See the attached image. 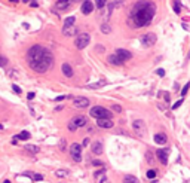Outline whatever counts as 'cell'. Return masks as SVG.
I'll list each match as a JSON object with an SVG mask.
<instances>
[{
	"label": "cell",
	"instance_id": "1",
	"mask_svg": "<svg viewBox=\"0 0 190 183\" xmlns=\"http://www.w3.org/2000/svg\"><path fill=\"white\" fill-rule=\"evenodd\" d=\"M154 14H156V5L153 2H150V0H138L131 9L128 23L134 28L146 27L152 23Z\"/></svg>",
	"mask_w": 190,
	"mask_h": 183
},
{
	"label": "cell",
	"instance_id": "2",
	"mask_svg": "<svg viewBox=\"0 0 190 183\" xmlns=\"http://www.w3.org/2000/svg\"><path fill=\"white\" fill-rule=\"evenodd\" d=\"M27 63L31 70L37 73H46L54 66V55L48 48L42 45H33L27 52Z\"/></svg>",
	"mask_w": 190,
	"mask_h": 183
},
{
	"label": "cell",
	"instance_id": "3",
	"mask_svg": "<svg viewBox=\"0 0 190 183\" xmlns=\"http://www.w3.org/2000/svg\"><path fill=\"white\" fill-rule=\"evenodd\" d=\"M91 116L95 118V119H103V118H107V119H112V112L106 107H101V106H95L91 109Z\"/></svg>",
	"mask_w": 190,
	"mask_h": 183
},
{
	"label": "cell",
	"instance_id": "4",
	"mask_svg": "<svg viewBox=\"0 0 190 183\" xmlns=\"http://www.w3.org/2000/svg\"><path fill=\"white\" fill-rule=\"evenodd\" d=\"M86 122H88V121H86L85 116H80V115H79V116H74V118L68 122V130H70V131H76L77 128L85 127Z\"/></svg>",
	"mask_w": 190,
	"mask_h": 183
},
{
	"label": "cell",
	"instance_id": "5",
	"mask_svg": "<svg viewBox=\"0 0 190 183\" xmlns=\"http://www.w3.org/2000/svg\"><path fill=\"white\" fill-rule=\"evenodd\" d=\"M89 42H91V36L88 33H82V34L77 36V39H76L74 43H76V48L77 49H83V48H86L89 45Z\"/></svg>",
	"mask_w": 190,
	"mask_h": 183
},
{
	"label": "cell",
	"instance_id": "6",
	"mask_svg": "<svg viewBox=\"0 0 190 183\" xmlns=\"http://www.w3.org/2000/svg\"><path fill=\"white\" fill-rule=\"evenodd\" d=\"M156 40H157V37H156L154 33H147V34H143V36H141V45H143L144 48L153 46V45L156 43Z\"/></svg>",
	"mask_w": 190,
	"mask_h": 183
},
{
	"label": "cell",
	"instance_id": "7",
	"mask_svg": "<svg viewBox=\"0 0 190 183\" xmlns=\"http://www.w3.org/2000/svg\"><path fill=\"white\" fill-rule=\"evenodd\" d=\"M132 128H134V131L137 133V136H140V137H144V136H146L147 128H146V124H144L141 119H135V121L132 122Z\"/></svg>",
	"mask_w": 190,
	"mask_h": 183
},
{
	"label": "cell",
	"instance_id": "8",
	"mask_svg": "<svg viewBox=\"0 0 190 183\" xmlns=\"http://www.w3.org/2000/svg\"><path fill=\"white\" fill-rule=\"evenodd\" d=\"M70 153H71V158H73L76 162H80V161H82V144L73 143L71 147H70Z\"/></svg>",
	"mask_w": 190,
	"mask_h": 183
},
{
	"label": "cell",
	"instance_id": "9",
	"mask_svg": "<svg viewBox=\"0 0 190 183\" xmlns=\"http://www.w3.org/2000/svg\"><path fill=\"white\" fill-rule=\"evenodd\" d=\"M73 106H74L76 109H85V107L89 106V100H88L86 97H76V98L73 100Z\"/></svg>",
	"mask_w": 190,
	"mask_h": 183
},
{
	"label": "cell",
	"instance_id": "10",
	"mask_svg": "<svg viewBox=\"0 0 190 183\" xmlns=\"http://www.w3.org/2000/svg\"><path fill=\"white\" fill-rule=\"evenodd\" d=\"M115 54H116V55H117V57H119V58L123 61V63L132 58V54H131L129 51H126V49H122V48H117Z\"/></svg>",
	"mask_w": 190,
	"mask_h": 183
},
{
	"label": "cell",
	"instance_id": "11",
	"mask_svg": "<svg viewBox=\"0 0 190 183\" xmlns=\"http://www.w3.org/2000/svg\"><path fill=\"white\" fill-rule=\"evenodd\" d=\"M156 156H157V159H159L163 165L168 164V150H166V149H159V150L156 152Z\"/></svg>",
	"mask_w": 190,
	"mask_h": 183
},
{
	"label": "cell",
	"instance_id": "12",
	"mask_svg": "<svg viewBox=\"0 0 190 183\" xmlns=\"http://www.w3.org/2000/svg\"><path fill=\"white\" fill-rule=\"evenodd\" d=\"M91 150H92L94 155H101V153H103V143H101L100 140L94 141L92 146H91Z\"/></svg>",
	"mask_w": 190,
	"mask_h": 183
},
{
	"label": "cell",
	"instance_id": "13",
	"mask_svg": "<svg viewBox=\"0 0 190 183\" xmlns=\"http://www.w3.org/2000/svg\"><path fill=\"white\" fill-rule=\"evenodd\" d=\"M92 11H94V3L91 2V0H85L83 5H82V12H83V15H89Z\"/></svg>",
	"mask_w": 190,
	"mask_h": 183
},
{
	"label": "cell",
	"instance_id": "14",
	"mask_svg": "<svg viewBox=\"0 0 190 183\" xmlns=\"http://www.w3.org/2000/svg\"><path fill=\"white\" fill-rule=\"evenodd\" d=\"M97 125L100 128H112L113 127V121L112 119H107V118H103V119H97Z\"/></svg>",
	"mask_w": 190,
	"mask_h": 183
},
{
	"label": "cell",
	"instance_id": "15",
	"mask_svg": "<svg viewBox=\"0 0 190 183\" xmlns=\"http://www.w3.org/2000/svg\"><path fill=\"white\" fill-rule=\"evenodd\" d=\"M94 177H95V180H97V183H104L106 182V168H103L100 171H95Z\"/></svg>",
	"mask_w": 190,
	"mask_h": 183
},
{
	"label": "cell",
	"instance_id": "16",
	"mask_svg": "<svg viewBox=\"0 0 190 183\" xmlns=\"http://www.w3.org/2000/svg\"><path fill=\"white\" fill-rule=\"evenodd\" d=\"M154 143H157V144H165L166 141H168V137H166V134H163V133H157V134H154Z\"/></svg>",
	"mask_w": 190,
	"mask_h": 183
},
{
	"label": "cell",
	"instance_id": "17",
	"mask_svg": "<svg viewBox=\"0 0 190 183\" xmlns=\"http://www.w3.org/2000/svg\"><path fill=\"white\" fill-rule=\"evenodd\" d=\"M107 61L110 63V64H113V66H120V64H123V61L116 55V54H113V55H109V58H107Z\"/></svg>",
	"mask_w": 190,
	"mask_h": 183
},
{
	"label": "cell",
	"instance_id": "18",
	"mask_svg": "<svg viewBox=\"0 0 190 183\" xmlns=\"http://www.w3.org/2000/svg\"><path fill=\"white\" fill-rule=\"evenodd\" d=\"M62 73H64L65 77H71L73 76V67L68 63H64L62 64Z\"/></svg>",
	"mask_w": 190,
	"mask_h": 183
},
{
	"label": "cell",
	"instance_id": "19",
	"mask_svg": "<svg viewBox=\"0 0 190 183\" xmlns=\"http://www.w3.org/2000/svg\"><path fill=\"white\" fill-rule=\"evenodd\" d=\"M62 34L64 36H74L76 34V27L71 26V27H64L62 28Z\"/></svg>",
	"mask_w": 190,
	"mask_h": 183
},
{
	"label": "cell",
	"instance_id": "20",
	"mask_svg": "<svg viewBox=\"0 0 190 183\" xmlns=\"http://www.w3.org/2000/svg\"><path fill=\"white\" fill-rule=\"evenodd\" d=\"M24 149L27 150V152H30L31 155H36V153H39V146H34V144H25L24 146Z\"/></svg>",
	"mask_w": 190,
	"mask_h": 183
},
{
	"label": "cell",
	"instance_id": "21",
	"mask_svg": "<svg viewBox=\"0 0 190 183\" xmlns=\"http://www.w3.org/2000/svg\"><path fill=\"white\" fill-rule=\"evenodd\" d=\"M71 3V0H59V2L57 3V8L58 9H67Z\"/></svg>",
	"mask_w": 190,
	"mask_h": 183
},
{
	"label": "cell",
	"instance_id": "22",
	"mask_svg": "<svg viewBox=\"0 0 190 183\" xmlns=\"http://www.w3.org/2000/svg\"><path fill=\"white\" fill-rule=\"evenodd\" d=\"M55 176L59 177V179L68 177V176H70V171H68V170H57V171H55Z\"/></svg>",
	"mask_w": 190,
	"mask_h": 183
},
{
	"label": "cell",
	"instance_id": "23",
	"mask_svg": "<svg viewBox=\"0 0 190 183\" xmlns=\"http://www.w3.org/2000/svg\"><path fill=\"white\" fill-rule=\"evenodd\" d=\"M74 21H76V17H68V18H65V21H64V27H71V26H74Z\"/></svg>",
	"mask_w": 190,
	"mask_h": 183
},
{
	"label": "cell",
	"instance_id": "24",
	"mask_svg": "<svg viewBox=\"0 0 190 183\" xmlns=\"http://www.w3.org/2000/svg\"><path fill=\"white\" fill-rule=\"evenodd\" d=\"M123 183H140V182H138V179L134 177V176H125Z\"/></svg>",
	"mask_w": 190,
	"mask_h": 183
},
{
	"label": "cell",
	"instance_id": "25",
	"mask_svg": "<svg viewBox=\"0 0 190 183\" xmlns=\"http://www.w3.org/2000/svg\"><path fill=\"white\" fill-rule=\"evenodd\" d=\"M101 31H103L104 34H109V33H112V27H110L107 23H104V24H101Z\"/></svg>",
	"mask_w": 190,
	"mask_h": 183
},
{
	"label": "cell",
	"instance_id": "26",
	"mask_svg": "<svg viewBox=\"0 0 190 183\" xmlns=\"http://www.w3.org/2000/svg\"><path fill=\"white\" fill-rule=\"evenodd\" d=\"M31 136H30V133H27V131H22V133H20L18 136H17V139H21V140H28Z\"/></svg>",
	"mask_w": 190,
	"mask_h": 183
},
{
	"label": "cell",
	"instance_id": "27",
	"mask_svg": "<svg viewBox=\"0 0 190 183\" xmlns=\"http://www.w3.org/2000/svg\"><path fill=\"white\" fill-rule=\"evenodd\" d=\"M106 85V80H100V82H97V83H91V85H88V88H101V86H104Z\"/></svg>",
	"mask_w": 190,
	"mask_h": 183
},
{
	"label": "cell",
	"instance_id": "28",
	"mask_svg": "<svg viewBox=\"0 0 190 183\" xmlns=\"http://www.w3.org/2000/svg\"><path fill=\"white\" fill-rule=\"evenodd\" d=\"M106 5H107V0H95V6L98 9H103Z\"/></svg>",
	"mask_w": 190,
	"mask_h": 183
},
{
	"label": "cell",
	"instance_id": "29",
	"mask_svg": "<svg viewBox=\"0 0 190 183\" xmlns=\"http://www.w3.org/2000/svg\"><path fill=\"white\" fill-rule=\"evenodd\" d=\"M174 11H175V14H180L181 12V6H180L178 0H174Z\"/></svg>",
	"mask_w": 190,
	"mask_h": 183
},
{
	"label": "cell",
	"instance_id": "30",
	"mask_svg": "<svg viewBox=\"0 0 190 183\" xmlns=\"http://www.w3.org/2000/svg\"><path fill=\"white\" fill-rule=\"evenodd\" d=\"M8 64V58L5 55H0V67H5Z\"/></svg>",
	"mask_w": 190,
	"mask_h": 183
},
{
	"label": "cell",
	"instance_id": "31",
	"mask_svg": "<svg viewBox=\"0 0 190 183\" xmlns=\"http://www.w3.org/2000/svg\"><path fill=\"white\" fill-rule=\"evenodd\" d=\"M189 88H190V82H189V83H186V85H184V88L181 89V96H183V97H184V96L187 94V91H189Z\"/></svg>",
	"mask_w": 190,
	"mask_h": 183
},
{
	"label": "cell",
	"instance_id": "32",
	"mask_svg": "<svg viewBox=\"0 0 190 183\" xmlns=\"http://www.w3.org/2000/svg\"><path fill=\"white\" fill-rule=\"evenodd\" d=\"M181 104H183V98H181V100H178V101H175V103L172 104V107H171V109H172V110H175V109H178Z\"/></svg>",
	"mask_w": 190,
	"mask_h": 183
},
{
	"label": "cell",
	"instance_id": "33",
	"mask_svg": "<svg viewBox=\"0 0 190 183\" xmlns=\"http://www.w3.org/2000/svg\"><path fill=\"white\" fill-rule=\"evenodd\" d=\"M156 177V171L154 170H149L147 171V179H154Z\"/></svg>",
	"mask_w": 190,
	"mask_h": 183
},
{
	"label": "cell",
	"instance_id": "34",
	"mask_svg": "<svg viewBox=\"0 0 190 183\" xmlns=\"http://www.w3.org/2000/svg\"><path fill=\"white\" fill-rule=\"evenodd\" d=\"M33 180H34V182H42V180H43V176H42V174H37V173H34V176H33Z\"/></svg>",
	"mask_w": 190,
	"mask_h": 183
},
{
	"label": "cell",
	"instance_id": "35",
	"mask_svg": "<svg viewBox=\"0 0 190 183\" xmlns=\"http://www.w3.org/2000/svg\"><path fill=\"white\" fill-rule=\"evenodd\" d=\"M12 89L15 91V93H17V94H21V88H20V86H17L15 83H12Z\"/></svg>",
	"mask_w": 190,
	"mask_h": 183
},
{
	"label": "cell",
	"instance_id": "36",
	"mask_svg": "<svg viewBox=\"0 0 190 183\" xmlns=\"http://www.w3.org/2000/svg\"><path fill=\"white\" fill-rule=\"evenodd\" d=\"M156 74L162 77V76H165V70H163V69H157V70H156Z\"/></svg>",
	"mask_w": 190,
	"mask_h": 183
},
{
	"label": "cell",
	"instance_id": "37",
	"mask_svg": "<svg viewBox=\"0 0 190 183\" xmlns=\"http://www.w3.org/2000/svg\"><path fill=\"white\" fill-rule=\"evenodd\" d=\"M113 110H115V112H119V113H120V112H122V107H120L119 104H115V106H113Z\"/></svg>",
	"mask_w": 190,
	"mask_h": 183
},
{
	"label": "cell",
	"instance_id": "38",
	"mask_svg": "<svg viewBox=\"0 0 190 183\" xmlns=\"http://www.w3.org/2000/svg\"><path fill=\"white\" fill-rule=\"evenodd\" d=\"M34 97H36L34 93H28V94H27V98H28V100H34Z\"/></svg>",
	"mask_w": 190,
	"mask_h": 183
},
{
	"label": "cell",
	"instance_id": "39",
	"mask_svg": "<svg viewBox=\"0 0 190 183\" xmlns=\"http://www.w3.org/2000/svg\"><path fill=\"white\" fill-rule=\"evenodd\" d=\"M92 164H94V165H104L101 161H97V159H94V161H92Z\"/></svg>",
	"mask_w": 190,
	"mask_h": 183
},
{
	"label": "cell",
	"instance_id": "40",
	"mask_svg": "<svg viewBox=\"0 0 190 183\" xmlns=\"http://www.w3.org/2000/svg\"><path fill=\"white\" fill-rule=\"evenodd\" d=\"M65 97H67V96H59V97H57V98H55V101H59V100H64Z\"/></svg>",
	"mask_w": 190,
	"mask_h": 183
},
{
	"label": "cell",
	"instance_id": "41",
	"mask_svg": "<svg viewBox=\"0 0 190 183\" xmlns=\"http://www.w3.org/2000/svg\"><path fill=\"white\" fill-rule=\"evenodd\" d=\"M82 144H83V147H85V146H88V144H89V139H85Z\"/></svg>",
	"mask_w": 190,
	"mask_h": 183
},
{
	"label": "cell",
	"instance_id": "42",
	"mask_svg": "<svg viewBox=\"0 0 190 183\" xmlns=\"http://www.w3.org/2000/svg\"><path fill=\"white\" fill-rule=\"evenodd\" d=\"M147 161H150V162L153 161V158H152V153H150V152H147Z\"/></svg>",
	"mask_w": 190,
	"mask_h": 183
},
{
	"label": "cell",
	"instance_id": "43",
	"mask_svg": "<svg viewBox=\"0 0 190 183\" xmlns=\"http://www.w3.org/2000/svg\"><path fill=\"white\" fill-rule=\"evenodd\" d=\"M30 5H31L33 8H37V2H30Z\"/></svg>",
	"mask_w": 190,
	"mask_h": 183
},
{
	"label": "cell",
	"instance_id": "44",
	"mask_svg": "<svg viewBox=\"0 0 190 183\" xmlns=\"http://www.w3.org/2000/svg\"><path fill=\"white\" fill-rule=\"evenodd\" d=\"M22 2H24V3H30V0H22Z\"/></svg>",
	"mask_w": 190,
	"mask_h": 183
},
{
	"label": "cell",
	"instance_id": "45",
	"mask_svg": "<svg viewBox=\"0 0 190 183\" xmlns=\"http://www.w3.org/2000/svg\"><path fill=\"white\" fill-rule=\"evenodd\" d=\"M11 2H12V3H17V2H18V0H11Z\"/></svg>",
	"mask_w": 190,
	"mask_h": 183
},
{
	"label": "cell",
	"instance_id": "46",
	"mask_svg": "<svg viewBox=\"0 0 190 183\" xmlns=\"http://www.w3.org/2000/svg\"><path fill=\"white\" fill-rule=\"evenodd\" d=\"M3 183H11V180H5V182H3Z\"/></svg>",
	"mask_w": 190,
	"mask_h": 183
},
{
	"label": "cell",
	"instance_id": "47",
	"mask_svg": "<svg viewBox=\"0 0 190 183\" xmlns=\"http://www.w3.org/2000/svg\"><path fill=\"white\" fill-rule=\"evenodd\" d=\"M0 130H3V125L2 124H0Z\"/></svg>",
	"mask_w": 190,
	"mask_h": 183
},
{
	"label": "cell",
	"instance_id": "48",
	"mask_svg": "<svg viewBox=\"0 0 190 183\" xmlns=\"http://www.w3.org/2000/svg\"><path fill=\"white\" fill-rule=\"evenodd\" d=\"M187 58H189V60H190V52H189V55H187Z\"/></svg>",
	"mask_w": 190,
	"mask_h": 183
},
{
	"label": "cell",
	"instance_id": "49",
	"mask_svg": "<svg viewBox=\"0 0 190 183\" xmlns=\"http://www.w3.org/2000/svg\"><path fill=\"white\" fill-rule=\"evenodd\" d=\"M187 183H190V180H189V182H187Z\"/></svg>",
	"mask_w": 190,
	"mask_h": 183
}]
</instances>
